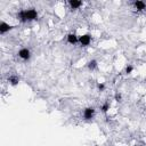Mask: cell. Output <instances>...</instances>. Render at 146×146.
Listing matches in <instances>:
<instances>
[{
    "mask_svg": "<svg viewBox=\"0 0 146 146\" xmlns=\"http://www.w3.org/2000/svg\"><path fill=\"white\" fill-rule=\"evenodd\" d=\"M87 67H88V70H90V71H95V70L98 67V62H97L96 59H91V60H89V62L87 63Z\"/></svg>",
    "mask_w": 146,
    "mask_h": 146,
    "instance_id": "obj_9",
    "label": "cell"
},
{
    "mask_svg": "<svg viewBox=\"0 0 146 146\" xmlns=\"http://www.w3.org/2000/svg\"><path fill=\"white\" fill-rule=\"evenodd\" d=\"M133 6H135V8H136L138 11H141V10L146 9V2H144V1H140V0H137V1H135V2H133Z\"/></svg>",
    "mask_w": 146,
    "mask_h": 146,
    "instance_id": "obj_8",
    "label": "cell"
},
{
    "mask_svg": "<svg viewBox=\"0 0 146 146\" xmlns=\"http://www.w3.org/2000/svg\"><path fill=\"white\" fill-rule=\"evenodd\" d=\"M68 5H70V7H71L72 10H75V9H79L83 5V2L80 1V0H70L68 1Z\"/></svg>",
    "mask_w": 146,
    "mask_h": 146,
    "instance_id": "obj_7",
    "label": "cell"
},
{
    "mask_svg": "<svg viewBox=\"0 0 146 146\" xmlns=\"http://www.w3.org/2000/svg\"><path fill=\"white\" fill-rule=\"evenodd\" d=\"M114 99H115L116 102H121V100H122V96H121V94H120V92H115V95H114Z\"/></svg>",
    "mask_w": 146,
    "mask_h": 146,
    "instance_id": "obj_14",
    "label": "cell"
},
{
    "mask_svg": "<svg viewBox=\"0 0 146 146\" xmlns=\"http://www.w3.org/2000/svg\"><path fill=\"white\" fill-rule=\"evenodd\" d=\"M97 88H98L99 91H103V90L105 89V83H104V82H98V83H97Z\"/></svg>",
    "mask_w": 146,
    "mask_h": 146,
    "instance_id": "obj_13",
    "label": "cell"
},
{
    "mask_svg": "<svg viewBox=\"0 0 146 146\" xmlns=\"http://www.w3.org/2000/svg\"><path fill=\"white\" fill-rule=\"evenodd\" d=\"M17 55H18V57H19L22 60H24V62H27V60L31 58V51H30V49L26 48V47L21 48V49L18 50Z\"/></svg>",
    "mask_w": 146,
    "mask_h": 146,
    "instance_id": "obj_2",
    "label": "cell"
},
{
    "mask_svg": "<svg viewBox=\"0 0 146 146\" xmlns=\"http://www.w3.org/2000/svg\"><path fill=\"white\" fill-rule=\"evenodd\" d=\"M8 81H9V83H10L13 87H16V86L19 83V78H18L17 75H10L9 79H8Z\"/></svg>",
    "mask_w": 146,
    "mask_h": 146,
    "instance_id": "obj_10",
    "label": "cell"
},
{
    "mask_svg": "<svg viewBox=\"0 0 146 146\" xmlns=\"http://www.w3.org/2000/svg\"><path fill=\"white\" fill-rule=\"evenodd\" d=\"M132 71H133V66H132V65H130V64H128V65L125 66V68H124V72H125L127 74H131V73H132Z\"/></svg>",
    "mask_w": 146,
    "mask_h": 146,
    "instance_id": "obj_12",
    "label": "cell"
},
{
    "mask_svg": "<svg viewBox=\"0 0 146 146\" xmlns=\"http://www.w3.org/2000/svg\"><path fill=\"white\" fill-rule=\"evenodd\" d=\"M18 21H21L22 23H26V22H31V21H35L38 18V11L34 8H30V9H21L17 11L16 14Z\"/></svg>",
    "mask_w": 146,
    "mask_h": 146,
    "instance_id": "obj_1",
    "label": "cell"
},
{
    "mask_svg": "<svg viewBox=\"0 0 146 146\" xmlns=\"http://www.w3.org/2000/svg\"><path fill=\"white\" fill-rule=\"evenodd\" d=\"M110 108H111V104H110L108 102H105V103L100 106V111H102L103 113H107V112L110 111Z\"/></svg>",
    "mask_w": 146,
    "mask_h": 146,
    "instance_id": "obj_11",
    "label": "cell"
},
{
    "mask_svg": "<svg viewBox=\"0 0 146 146\" xmlns=\"http://www.w3.org/2000/svg\"><path fill=\"white\" fill-rule=\"evenodd\" d=\"M66 41L70 44H75V43L79 42V36L75 33H68L67 36H66Z\"/></svg>",
    "mask_w": 146,
    "mask_h": 146,
    "instance_id": "obj_6",
    "label": "cell"
},
{
    "mask_svg": "<svg viewBox=\"0 0 146 146\" xmlns=\"http://www.w3.org/2000/svg\"><path fill=\"white\" fill-rule=\"evenodd\" d=\"M14 29V26L13 25H10V24H8L7 22H1L0 23V34H6L7 32H9V31H11Z\"/></svg>",
    "mask_w": 146,
    "mask_h": 146,
    "instance_id": "obj_5",
    "label": "cell"
},
{
    "mask_svg": "<svg viewBox=\"0 0 146 146\" xmlns=\"http://www.w3.org/2000/svg\"><path fill=\"white\" fill-rule=\"evenodd\" d=\"M79 43L82 46V47H87L91 43V35L89 33H86V34H82L79 36Z\"/></svg>",
    "mask_w": 146,
    "mask_h": 146,
    "instance_id": "obj_4",
    "label": "cell"
},
{
    "mask_svg": "<svg viewBox=\"0 0 146 146\" xmlns=\"http://www.w3.org/2000/svg\"><path fill=\"white\" fill-rule=\"evenodd\" d=\"M95 114H96V110H95L92 106L86 107V108L83 110V113H82V115H83V119H84V120H87V121H89V120L94 119Z\"/></svg>",
    "mask_w": 146,
    "mask_h": 146,
    "instance_id": "obj_3",
    "label": "cell"
}]
</instances>
